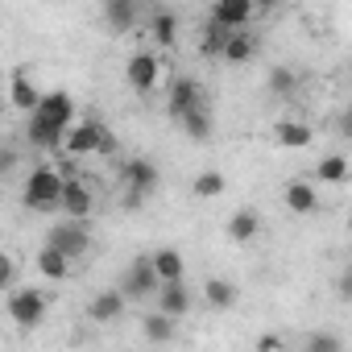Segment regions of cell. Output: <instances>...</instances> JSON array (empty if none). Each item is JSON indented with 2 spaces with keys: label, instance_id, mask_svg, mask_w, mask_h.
Masks as SVG:
<instances>
[{
  "label": "cell",
  "instance_id": "6da1fadb",
  "mask_svg": "<svg viewBox=\"0 0 352 352\" xmlns=\"http://www.w3.org/2000/svg\"><path fill=\"white\" fill-rule=\"evenodd\" d=\"M75 120V100L71 91H42V100L34 104L30 120H25V141L42 153H54L67 124Z\"/></svg>",
  "mask_w": 352,
  "mask_h": 352
},
{
  "label": "cell",
  "instance_id": "7a4b0ae2",
  "mask_svg": "<svg viewBox=\"0 0 352 352\" xmlns=\"http://www.w3.org/2000/svg\"><path fill=\"white\" fill-rule=\"evenodd\" d=\"M54 153H58V157H71V162H79V157H96V153H116V137H112L108 124L96 120V116H87V120H71Z\"/></svg>",
  "mask_w": 352,
  "mask_h": 352
},
{
  "label": "cell",
  "instance_id": "3957f363",
  "mask_svg": "<svg viewBox=\"0 0 352 352\" xmlns=\"http://www.w3.org/2000/svg\"><path fill=\"white\" fill-rule=\"evenodd\" d=\"M58 195H63V170L54 162H38L21 183V208L38 216H58Z\"/></svg>",
  "mask_w": 352,
  "mask_h": 352
},
{
  "label": "cell",
  "instance_id": "277c9868",
  "mask_svg": "<svg viewBox=\"0 0 352 352\" xmlns=\"http://www.w3.org/2000/svg\"><path fill=\"white\" fill-rule=\"evenodd\" d=\"M116 183H120V191H124V208L133 212V208H141L145 199H153V191L162 187V170H157L149 157L133 153V157H124V162H120Z\"/></svg>",
  "mask_w": 352,
  "mask_h": 352
},
{
  "label": "cell",
  "instance_id": "5b68a950",
  "mask_svg": "<svg viewBox=\"0 0 352 352\" xmlns=\"http://www.w3.org/2000/svg\"><path fill=\"white\" fill-rule=\"evenodd\" d=\"M157 274H153V261H149V253H137L124 270H120V278H116V290L129 298V302H149L153 298V290H157Z\"/></svg>",
  "mask_w": 352,
  "mask_h": 352
},
{
  "label": "cell",
  "instance_id": "8992f818",
  "mask_svg": "<svg viewBox=\"0 0 352 352\" xmlns=\"http://www.w3.org/2000/svg\"><path fill=\"white\" fill-rule=\"evenodd\" d=\"M42 245H50V249L67 253L71 261L91 257V232H87V220H58V224H50Z\"/></svg>",
  "mask_w": 352,
  "mask_h": 352
},
{
  "label": "cell",
  "instance_id": "52a82bcc",
  "mask_svg": "<svg viewBox=\"0 0 352 352\" xmlns=\"http://www.w3.org/2000/svg\"><path fill=\"white\" fill-rule=\"evenodd\" d=\"M46 311H50V294L46 290H38V286H21V290H9V319L17 323V327H38L42 319H46Z\"/></svg>",
  "mask_w": 352,
  "mask_h": 352
},
{
  "label": "cell",
  "instance_id": "ba28073f",
  "mask_svg": "<svg viewBox=\"0 0 352 352\" xmlns=\"http://www.w3.org/2000/svg\"><path fill=\"white\" fill-rule=\"evenodd\" d=\"M124 83H129L137 96H149V91L162 83V54H153V46L133 50L129 63H124Z\"/></svg>",
  "mask_w": 352,
  "mask_h": 352
},
{
  "label": "cell",
  "instance_id": "9c48e42d",
  "mask_svg": "<svg viewBox=\"0 0 352 352\" xmlns=\"http://www.w3.org/2000/svg\"><path fill=\"white\" fill-rule=\"evenodd\" d=\"M96 212V191L79 174H63V195H58V216L67 220H87Z\"/></svg>",
  "mask_w": 352,
  "mask_h": 352
},
{
  "label": "cell",
  "instance_id": "30bf717a",
  "mask_svg": "<svg viewBox=\"0 0 352 352\" xmlns=\"http://www.w3.org/2000/svg\"><path fill=\"white\" fill-rule=\"evenodd\" d=\"M149 302H153V311H162V315H170V319H187L191 307H195V298H191V290H187V278L157 282V290H153Z\"/></svg>",
  "mask_w": 352,
  "mask_h": 352
},
{
  "label": "cell",
  "instance_id": "8fae6325",
  "mask_svg": "<svg viewBox=\"0 0 352 352\" xmlns=\"http://www.w3.org/2000/svg\"><path fill=\"white\" fill-rule=\"evenodd\" d=\"M204 100H208V91H204V83L195 75H179V79H170V87H166V112H170V120H179L183 112H191Z\"/></svg>",
  "mask_w": 352,
  "mask_h": 352
},
{
  "label": "cell",
  "instance_id": "7c38bea8",
  "mask_svg": "<svg viewBox=\"0 0 352 352\" xmlns=\"http://www.w3.org/2000/svg\"><path fill=\"white\" fill-rule=\"evenodd\" d=\"M100 13L112 34H133L145 21V0H100Z\"/></svg>",
  "mask_w": 352,
  "mask_h": 352
},
{
  "label": "cell",
  "instance_id": "4fadbf2b",
  "mask_svg": "<svg viewBox=\"0 0 352 352\" xmlns=\"http://www.w3.org/2000/svg\"><path fill=\"white\" fill-rule=\"evenodd\" d=\"M257 54H261V38L253 34V25H245V30H232V34H228L224 50H220V63H228V67H245V63H253Z\"/></svg>",
  "mask_w": 352,
  "mask_h": 352
},
{
  "label": "cell",
  "instance_id": "5bb4252c",
  "mask_svg": "<svg viewBox=\"0 0 352 352\" xmlns=\"http://www.w3.org/2000/svg\"><path fill=\"white\" fill-rule=\"evenodd\" d=\"M282 204H286V212H294V216H315V212H319V187H315L311 179H286Z\"/></svg>",
  "mask_w": 352,
  "mask_h": 352
},
{
  "label": "cell",
  "instance_id": "9a60e30c",
  "mask_svg": "<svg viewBox=\"0 0 352 352\" xmlns=\"http://www.w3.org/2000/svg\"><path fill=\"white\" fill-rule=\"evenodd\" d=\"M208 17L220 21V25H228V30H245V25H253L257 9H253V0H212Z\"/></svg>",
  "mask_w": 352,
  "mask_h": 352
},
{
  "label": "cell",
  "instance_id": "2e32d148",
  "mask_svg": "<svg viewBox=\"0 0 352 352\" xmlns=\"http://www.w3.org/2000/svg\"><path fill=\"white\" fill-rule=\"evenodd\" d=\"M145 30H149L153 50H170V46H179V13H170V9H153V13L145 17Z\"/></svg>",
  "mask_w": 352,
  "mask_h": 352
},
{
  "label": "cell",
  "instance_id": "e0dca14e",
  "mask_svg": "<svg viewBox=\"0 0 352 352\" xmlns=\"http://www.w3.org/2000/svg\"><path fill=\"white\" fill-rule=\"evenodd\" d=\"M124 311H129V298H124L116 286H112V290H100V294L87 302V319H91V323H116Z\"/></svg>",
  "mask_w": 352,
  "mask_h": 352
},
{
  "label": "cell",
  "instance_id": "ac0fdd59",
  "mask_svg": "<svg viewBox=\"0 0 352 352\" xmlns=\"http://www.w3.org/2000/svg\"><path fill=\"white\" fill-rule=\"evenodd\" d=\"M174 124H179V129H183L191 141H199V145H204V141H212V133H216V120H212V104H208V100H204V104H195L191 112H183L179 120H174Z\"/></svg>",
  "mask_w": 352,
  "mask_h": 352
},
{
  "label": "cell",
  "instance_id": "d6986e66",
  "mask_svg": "<svg viewBox=\"0 0 352 352\" xmlns=\"http://www.w3.org/2000/svg\"><path fill=\"white\" fill-rule=\"evenodd\" d=\"M224 232H228L232 245H249V241L261 232V212H257V208H236V212L228 216Z\"/></svg>",
  "mask_w": 352,
  "mask_h": 352
},
{
  "label": "cell",
  "instance_id": "ffe728a7",
  "mask_svg": "<svg viewBox=\"0 0 352 352\" xmlns=\"http://www.w3.org/2000/svg\"><path fill=\"white\" fill-rule=\"evenodd\" d=\"M42 100V91H38V83L25 75V71H13V79H9V104L21 112V116H30L34 112V104Z\"/></svg>",
  "mask_w": 352,
  "mask_h": 352
},
{
  "label": "cell",
  "instance_id": "44dd1931",
  "mask_svg": "<svg viewBox=\"0 0 352 352\" xmlns=\"http://www.w3.org/2000/svg\"><path fill=\"white\" fill-rule=\"evenodd\" d=\"M34 265H38V274L46 278V282H63V278H71V257L67 253H58V249H50V245H42L38 249V257H34Z\"/></svg>",
  "mask_w": 352,
  "mask_h": 352
},
{
  "label": "cell",
  "instance_id": "7402d4cb",
  "mask_svg": "<svg viewBox=\"0 0 352 352\" xmlns=\"http://www.w3.org/2000/svg\"><path fill=\"white\" fill-rule=\"evenodd\" d=\"M236 298H241V290H236L232 278H208V282H204V302H208L212 311H232Z\"/></svg>",
  "mask_w": 352,
  "mask_h": 352
},
{
  "label": "cell",
  "instance_id": "603a6c76",
  "mask_svg": "<svg viewBox=\"0 0 352 352\" xmlns=\"http://www.w3.org/2000/svg\"><path fill=\"white\" fill-rule=\"evenodd\" d=\"M149 261H153V274H157L162 282H174V278H187V261H183V253H179V249H170V245L153 249V253H149Z\"/></svg>",
  "mask_w": 352,
  "mask_h": 352
},
{
  "label": "cell",
  "instance_id": "cb8c5ba5",
  "mask_svg": "<svg viewBox=\"0 0 352 352\" xmlns=\"http://www.w3.org/2000/svg\"><path fill=\"white\" fill-rule=\"evenodd\" d=\"M274 141L282 149H307L315 141V133L302 124V120H274Z\"/></svg>",
  "mask_w": 352,
  "mask_h": 352
},
{
  "label": "cell",
  "instance_id": "d4e9b609",
  "mask_svg": "<svg viewBox=\"0 0 352 352\" xmlns=\"http://www.w3.org/2000/svg\"><path fill=\"white\" fill-rule=\"evenodd\" d=\"M315 179H319L323 187H344V183H348V157H344V153H327V157H319Z\"/></svg>",
  "mask_w": 352,
  "mask_h": 352
},
{
  "label": "cell",
  "instance_id": "484cf974",
  "mask_svg": "<svg viewBox=\"0 0 352 352\" xmlns=\"http://www.w3.org/2000/svg\"><path fill=\"white\" fill-rule=\"evenodd\" d=\"M228 34H232L228 25H220V21H212V17H208V21L199 25V54H204V58H220V50H224Z\"/></svg>",
  "mask_w": 352,
  "mask_h": 352
},
{
  "label": "cell",
  "instance_id": "4316f807",
  "mask_svg": "<svg viewBox=\"0 0 352 352\" xmlns=\"http://www.w3.org/2000/svg\"><path fill=\"white\" fill-rule=\"evenodd\" d=\"M141 336L149 344H170L174 340V319L162 315V311H149V315H141Z\"/></svg>",
  "mask_w": 352,
  "mask_h": 352
},
{
  "label": "cell",
  "instance_id": "83f0119b",
  "mask_svg": "<svg viewBox=\"0 0 352 352\" xmlns=\"http://www.w3.org/2000/svg\"><path fill=\"white\" fill-rule=\"evenodd\" d=\"M265 87H270L274 100H290V96L298 91V71H290V67H274L270 79H265Z\"/></svg>",
  "mask_w": 352,
  "mask_h": 352
},
{
  "label": "cell",
  "instance_id": "f1b7e54d",
  "mask_svg": "<svg viewBox=\"0 0 352 352\" xmlns=\"http://www.w3.org/2000/svg\"><path fill=\"white\" fill-rule=\"evenodd\" d=\"M191 191L199 195V199H220L224 191H228V179L220 170H204V174H195V183H191Z\"/></svg>",
  "mask_w": 352,
  "mask_h": 352
},
{
  "label": "cell",
  "instance_id": "f546056e",
  "mask_svg": "<svg viewBox=\"0 0 352 352\" xmlns=\"http://www.w3.org/2000/svg\"><path fill=\"white\" fill-rule=\"evenodd\" d=\"M307 352H340L344 348V340L340 336H331V331H315V336H307V344H302Z\"/></svg>",
  "mask_w": 352,
  "mask_h": 352
},
{
  "label": "cell",
  "instance_id": "4dcf8cb0",
  "mask_svg": "<svg viewBox=\"0 0 352 352\" xmlns=\"http://www.w3.org/2000/svg\"><path fill=\"white\" fill-rule=\"evenodd\" d=\"M13 282H17V261L0 249V290H13Z\"/></svg>",
  "mask_w": 352,
  "mask_h": 352
},
{
  "label": "cell",
  "instance_id": "1f68e13d",
  "mask_svg": "<svg viewBox=\"0 0 352 352\" xmlns=\"http://www.w3.org/2000/svg\"><path fill=\"white\" fill-rule=\"evenodd\" d=\"M17 162H21V153L13 145H0V179H9V174L17 170Z\"/></svg>",
  "mask_w": 352,
  "mask_h": 352
},
{
  "label": "cell",
  "instance_id": "d6a6232c",
  "mask_svg": "<svg viewBox=\"0 0 352 352\" xmlns=\"http://www.w3.org/2000/svg\"><path fill=\"white\" fill-rule=\"evenodd\" d=\"M278 348H286L278 336H261V340H257V352H278Z\"/></svg>",
  "mask_w": 352,
  "mask_h": 352
},
{
  "label": "cell",
  "instance_id": "836d02e7",
  "mask_svg": "<svg viewBox=\"0 0 352 352\" xmlns=\"http://www.w3.org/2000/svg\"><path fill=\"white\" fill-rule=\"evenodd\" d=\"M278 5H282V0H253L257 13H270V9H278Z\"/></svg>",
  "mask_w": 352,
  "mask_h": 352
}]
</instances>
